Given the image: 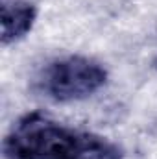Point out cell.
Here are the masks:
<instances>
[{
	"label": "cell",
	"mask_w": 157,
	"mask_h": 159,
	"mask_svg": "<svg viewBox=\"0 0 157 159\" xmlns=\"http://www.w3.org/2000/svg\"><path fill=\"white\" fill-rule=\"evenodd\" d=\"M4 154L7 159H122L120 148L109 139L43 113L13 122L4 139Z\"/></svg>",
	"instance_id": "obj_1"
},
{
	"label": "cell",
	"mask_w": 157,
	"mask_h": 159,
	"mask_svg": "<svg viewBox=\"0 0 157 159\" xmlns=\"http://www.w3.org/2000/svg\"><path fill=\"white\" fill-rule=\"evenodd\" d=\"M107 81L102 63L85 56H61L46 61L34 78V89L56 102L83 100L98 93Z\"/></svg>",
	"instance_id": "obj_2"
},
{
	"label": "cell",
	"mask_w": 157,
	"mask_h": 159,
	"mask_svg": "<svg viewBox=\"0 0 157 159\" xmlns=\"http://www.w3.org/2000/svg\"><path fill=\"white\" fill-rule=\"evenodd\" d=\"M37 19V9L34 4L24 0L2 4V44H11L32 32Z\"/></svg>",
	"instance_id": "obj_3"
}]
</instances>
